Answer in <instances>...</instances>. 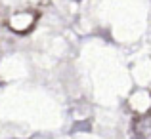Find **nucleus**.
<instances>
[{
  "label": "nucleus",
  "instance_id": "1",
  "mask_svg": "<svg viewBox=\"0 0 151 139\" xmlns=\"http://www.w3.org/2000/svg\"><path fill=\"white\" fill-rule=\"evenodd\" d=\"M134 133L136 139H151V120L147 118H140L134 122Z\"/></svg>",
  "mask_w": 151,
  "mask_h": 139
}]
</instances>
